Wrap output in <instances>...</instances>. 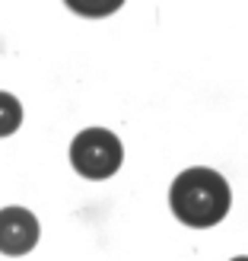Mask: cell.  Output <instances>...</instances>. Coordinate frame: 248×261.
<instances>
[{
    "label": "cell",
    "instance_id": "6da1fadb",
    "mask_svg": "<svg viewBox=\"0 0 248 261\" xmlns=\"http://www.w3.org/2000/svg\"><path fill=\"white\" fill-rule=\"evenodd\" d=\"M172 214L185 226H213L229 214L232 191L216 169H185L169 188Z\"/></svg>",
    "mask_w": 248,
    "mask_h": 261
},
{
    "label": "cell",
    "instance_id": "7a4b0ae2",
    "mask_svg": "<svg viewBox=\"0 0 248 261\" xmlns=\"http://www.w3.org/2000/svg\"><path fill=\"white\" fill-rule=\"evenodd\" d=\"M121 160H124L121 140L105 127H86L70 143V163L83 178L93 181L108 178L121 169Z\"/></svg>",
    "mask_w": 248,
    "mask_h": 261
},
{
    "label": "cell",
    "instance_id": "3957f363",
    "mask_svg": "<svg viewBox=\"0 0 248 261\" xmlns=\"http://www.w3.org/2000/svg\"><path fill=\"white\" fill-rule=\"evenodd\" d=\"M38 245V220L25 207H4L0 211V252L25 255Z\"/></svg>",
    "mask_w": 248,
    "mask_h": 261
},
{
    "label": "cell",
    "instance_id": "277c9868",
    "mask_svg": "<svg viewBox=\"0 0 248 261\" xmlns=\"http://www.w3.org/2000/svg\"><path fill=\"white\" fill-rule=\"evenodd\" d=\"M22 124V106L16 96L0 93V137H10L13 130H19Z\"/></svg>",
    "mask_w": 248,
    "mask_h": 261
},
{
    "label": "cell",
    "instance_id": "5b68a950",
    "mask_svg": "<svg viewBox=\"0 0 248 261\" xmlns=\"http://www.w3.org/2000/svg\"><path fill=\"white\" fill-rule=\"evenodd\" d=\"M232 261H248V255H239V258H232Z\"/></svg>",
    "mask_w": 248,
    "mask_h": 261
}]
</instances>
